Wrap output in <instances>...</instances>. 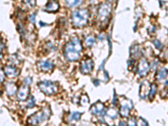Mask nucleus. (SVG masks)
<instances>
[{"label":"nucleus","mask_w":168,"mask_h":126,"mask_svg":"<svg viewBox=\"0 0 168 126\" xmlns=\"http://www.w3.org/2000/svg\"><path fill=\"white\" fill-rule=\"evenodd\" d=\"M82 50V46L81 40L77 37H74L65 46L64 56L68 61L76 62L80 58Z\"/></svg>","instance_id":"1"},{"label":"nucleus","mask_w":168,"mask_h":126,"mask_svg":"<svg viewBox=\"0 0 168 126\" xmlns=\"http://www.w3.org/2000/svg\"><path fill=\"white\" fill-rule=\"evenodd\" d=\"M89 13L87 9H79L72 14V23L75 27L81 28L87 24Z\"/></svg>","instance_id":"2"},{"label":"nucleus","mask_w":168,"mask_h":126,"mask_svg":"<svg viewBox=\"0 0 168 126\" xmlns=\"http://www.w3.org/2000/svg\"><path fill=\"white\" fill-rule=\"evenodd\" d=\"M50 116V110L49 109H43L42 111L38 113H35L29 118L28 124L35 125V124H41L42 122H44Z\"/></svg>","instance_id":"3"},{"label":"nucleus","mask_w":168,"mask_h":126,"mask_svg":"<svg viewBox=\"0 0 168 126\" xmlns=\"http://www.w3.org/2000/svg\"><path fill=\"white\" fill-rule=\"evenodd\" d=\"M39 87L43 93L49 96L56 94L57 91H58L57 83L50 81H44L40 82Z\"/></svg>","instance_id":"4"},{"label":"nucleus","mask_w":168,"mask_h":126,"mask_svg":"<svg viewBox=\"0 0 168 126\" xmlns=\"http://www.w3.org/2000/svg\"><path fill=\"white\" fill-rule=\"evenodd\" d=\"M111 5L109 3H103L98 8V17L104 22L109 20V14L111 13Z\"/></svg>","instance_id":"5"},{"label":"nucleus","mask_w":168,"mask_h":126,"mask_svg":"<svg viewBox=\"0 0 168 126\" xmlns=\"http://www.w3.org/2000/svg\"><path fill=\"white\" fill-rule=\"evenodd\" d=\"M149 71H150V65L148 61L146 58H141L137 66V72L139 75L145 77L148 74Z\"/></svg>","instance_id":"6"},{"label":"nucleus","mask_w":168,"mask_h":126,"mask_svg":"<svg viewBox=\"0 0 168 126\" xmlns=\"http://www.w3.org/2000/svg\"><path fill=\"white\" fill-rule=\"evenodd\" d=\"M37 68H38V70L43 72H49L54 69V64L50 60H45V61H41L38 63Z\"/></svg>","instance_id":"7"},{"label":"nucleus","mask_w":168,"mask_h":126,"mask_svg":"<svg viewBox=\"0 0 168 126\" xmlns=\"http://www.w3.org/2000/svg\"><path fill=\"white\" fill-rule=\"evenodd\" d=\"M30 88L28 84L22 85L17 92V98L20 101H25L30 96Z\"/></svg>","instance_id":"8"},{"label":"nucleus","mask_w":168,"mask_h":126,"mask_svg":"<svg viewBox=\"0 0 168 126\" xmlns=\"http://www.w3.org/2000/svg\"><path fill=\"white\" fill-rule=\"evenodd\" d=\"M133 108V104L130 100H128V99H124V100L122 102L120 107V114L123 116V117H128L129 114V111L130 109Z\"/></svg>","instance_id":"9"},{"label":"nucleus","mask_w":168,"mask_h":126,"mask_svg":"<svg viewBox=\"0 0 168 126\" xmlns=\"http://www.w3.org/2000/svg\"><path fill=\"white\" fill-rule=\"evenodd\" d=\"M94 64L91 59L84 60L81 63V72L83 74H89L93 69Z\"/></svg>","instance_id":"10"},{"label":"nucleus","mask_w":168,"mask_h":126,"mask_svg":"<svg viewBox=\"0 0 168 126\" xmlns=\"http://www.w3.org/2000/svg\"><path fill=\"white\" fill-rule=\"evenodd\" d=\"M4 73L5 75L9 77V78H14L19 76L20 74V72H19V69L17 68L15 66H13V65H8V66H6L4 67Z\"/></svg>","instance_id":"11"},{"label":"nucleus","mask_w":168,"mask_h":126,"mask_svg":"<svg viewBox=\"0 0 168 126\" xmlns=\"http://www.w3.org/2000/svg\"><path fill=\"white\" fill-rule=\"evenodd\" d=\"M150 90H151V84L149 83V82H143L140 87V98H142V99H145L148 96L149 93H150Z\"/></svg>","instance_id":"12"},{"label":"nucleus","mask_w":168,"mask_h":126,"mask_svg":"<svg viewBox=\"0 0 168 126\" xmlns=\"http://www.w3.org/2000/svg\"><path fill=\"white\" fill-rule=\"evenodd\" d=\"M104 104L100 103V102H98V103L93 104V105L91 107L90 111H91V113L93 114L99 115L104 112Z\"/></svg>","instance_id":"13"},{"label":"nucleus","mask_w":168,"mask_h":126,"mask_svg":"<svg viewBox=\"0 0 168 126\" xmlns=\"http://www.w3.org/2000/svg\"><path fill=\"white\" fill-rule=\"evenodd\" d=\"M5 90L7 94H8V96H10V97L15 95L17 92H18V88H17L16 84L12 83V82H8V83L6 84Z\"/></svg>","instance_id":"14"},{"label":"nucleus","mask_w":168,"mask_h":126,"mask_svg":"<svg viewBox=\"0 0 168 126\" xmlns=\"http://www.w3.org/2000/svg\"><path fill=\"white\" fill-rule=\"evenodd\" d=\"M58 9L59 3L55 0H51L50 2H49L45 8V10L47 12H56Z\"/></svg>","instance_id":"15"},{"label":"nucleus","mask_w":168,"mask_h":126,"mask_svg":"<svg viewBox=\"0 0 168 126\" xmlns=\"http://www.w3.org/2000/svg\"><path fill=\"white\" fill-rule=\"evenodd\" d=\"M82 2L83 0H66V4L69 8H76L81 5Z\"/></svg>","instance_id":"16"},{"label":"nucleus","mask_w":168,"mask_h":126,"mask_svg":"<svg viewBox=\"0 0 168 126\" xmlns=\"http://www.w3.org/2000/svg\"><path fill=\"white\" fill-rule=\"evenodd\" d=\"M168 75V72L167 69H166V68H161V70L158 72L157 73V79H159V80H163V79H165Z\"/></svg>","instance_id":"17"},{"label":"nucleus","mask_w":168,"mask_h":126,"mask_svg":"<svg viewBox=\"0 0 168 126\" xmlns=\"http://www.w3.org/2000/svg\"><path fill=\"white\" fill-rule=\"evenodd\" d=\"M157 92V86L156 84H152L151 86V90H150V98L151 99H153L154 97L156 96Z\"/></svg>","instance_id":"18"},{"label":"nucleus","mask_w":168,"mask_h":126,"mask_svg":"<svg viewBox=\"0 0 168 126\" xmlns=\"http://www.w3.org/2000/svg\"><path fill=\"white\" fill-rule=\"evenodd\" d=\"M94 42H95V38L93 36H91V35L87 36L85 40V44L87 46H92L94 44Z\"/></svg>","instance_id":"19"},{"label":"nucleus","mask_w":168,"mask_h":126,"mask_svg":"<svg viewBox=\"0 0 168 126\" xmlns=\"http://www.w3.org/2000/svg\"><path fill=\"white\" fill-rule=\"evenodd\" d=\"M81 116H82V113H79V112L72 113L70 117V120L71 121H78L79 119H80Z\"/></svg>","instance_id":"20"},{"label":"nucleus","mask_w":168,"mask_h":126,"mask_svg":"<svg viewBox=\"0 0 168 126\" xmlns=\"http://www.w3.org/2000/svg\"><path fill=\"white\" fill-rule=\"evenodd\" d=\"M23 3H25V5L28 6L29 8H34L35 6V0H22Z\"/></svg>","instance_id":"21"},{"label":"nucleus","mask_w":168,"mask_h":126,"mask_svg":"<svg viewBox=\"0 0 168 126\" xmlns=\"http://www.w3.org/2000/svg\"><path fill=\"white\" fill-rule=\"evenodd\" d=\"M132 56L134 57H138V56H140V51L139 50V47L138 46H134L132 48Z\"/></svg>","instance_id":"22"},{"label":"nucleus","mask_w":168,"mask_h":126,"mask_svg":"<svg viewBox=\"0 0 168 126\" xmlns=\"http://www.w3.org/2000/svg\"><path fill=\"white\" fill-rule=\"evenodd\" d=\"M107 114L109 115V117L115 118V117H116V116H117L118 113H117V111L115 110V109H109V110H108V112H107Z\"/></svg>","instance_id":"23"},{"label":"nucleus","mask_w":168,"mask_h":126,"mask_svg":"<svg viewBox=\"0 0 168 126\" xmlns=\"http://www.w3.org/2000/svg\"><path fill=\"white\" fill-rule=\"evenodd\" d=\"M35 98H34V97H30V101H29L28 104H27V108H33V107H35Z\"/></svg>","instance_id":"24"},{"label":"nucleus","mask_w":168,"mask_h":126,"mask_svg":"<svg viewBox=\"0 0 168 126\" xmlns=\"http://www.w3.org/2000/svg\"><path fill=\"white\" fill-rule=\"evenodd\" d=\"M4 80H5V73H4V71L0 69V85L3 83Z\"/></svg>","instance_id":"25"},{"label":"nucleus","mask_w":168,"mask_h":126,"mask_svg":"<svg viewBox=\"0 0 168 126\" xmlns=\"http://www.w3.org/2000/svg\"><path fill=\"white\" fill-rule=\"evenodd\" d=\"M88 98H87V95H85L83 96L82 98H81V104L82 105H86V104L88 103Z\"/></svg>","instance_id":"26"},{"label":"nucleus","mask_w":168,"mask_h":126,"mask_svg":"<svg viewBox=\"0 0 168 126\" xmlns=\"http://www.w3.org/2000/svg\"><path fill=\"white\" fill-rule=\"evenodd\" d=\"M4 48V45L2 40H0V60L3 58V50Z\"/></svg>","instance_id":"27"},{"label":"nucleus","mask_w":168,"mask_h":126,"mask_svg":"<svg viewBox=\"0 0 168 126\" xmlns=\"http://www.w3.org/2000/svg\"><path fill=\"white\" fill-rule=\"evenodd\" d=\"M155 45H156V46L157 49H159V50H161V48L163 47V45H161V43L159 41V40H155Z\"/></svg>","instance_id":"28"},{"label":"nucleus","mask_w":168,"mask_h":126,"mask_svg":"<svg viewBox=\"0 0 168 126\" xmlns=\"http://www.w3.org/2000/svg\"><path fill=\"white\" fill-rule=\"evenodd\" d=\"M35 14H33L30 16V20H31V22H32V23L35 22Z\"/></svg>","instance_id":"29"},{"label":"nucleus","mask_w":168,"mask_h":126,"mask_svg":"<svg viewBox=\"0 0 168 126\" xmlns=\"http://www.w3.org/2000/svg\"><path fill=\"white\" fill-rule=\"evenodd\" d=\"M166 84H168V81H167V82H166Z\"/></svg>","instance_id":"30"},{"label":"nucleus","mask_w":168,"mask_h":126,"mask_svg":"<svg viewBox=\"0 0 168 126\" xmlns=\"http://www.w3.org/2000/svg\"><path fill=\"white\" fill-rule=\"evenodd\" d=\"M109 1H112V0H109Z\"/></svg>","instance_id":"31"}]
</instances>
